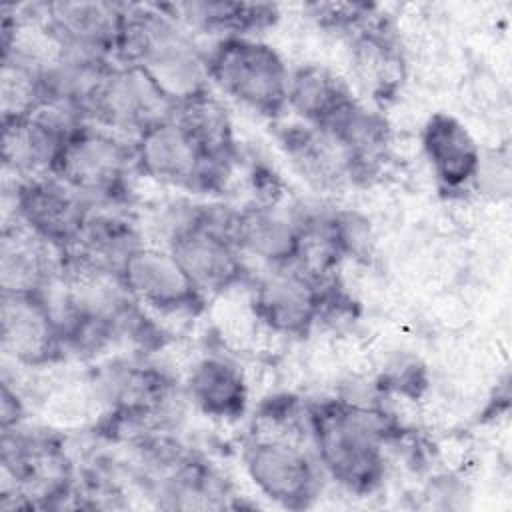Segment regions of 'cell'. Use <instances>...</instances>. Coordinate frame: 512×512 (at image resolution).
Masks as SVG:
<instances>
[{
    "label": "cell",
    "mask_w": 512,
    "mask_h": 512,
    "mask_svg": "<svg viewBox=\"0 0 512 512\" xmlns=\"http://www.w3.org/2000/svg\"><path fill=\"white\" fill-rule=\"evenodd\" d=\"M234 216L228 206H196L170 232L168 250L204 296L246 278L244 254L234 242Z\"/></svg>",
    "instance_id": "cell-4"
},
{
    "label": "cell",
    "mask_w": 512,
    "mask_h": 512,
    "mask_svg": "<svg viewBox=\"0 0 512 512\" xmlns=\"http://www.w3.org/2000/svg\"><path fill=\"white\" fill-rule=\"evenodd\" d=\"M118 276L136 304L164 314H196L206 302L168 248L136 246L120 262Z\"/></svg>",
    "instance_id": "cell-11"
},
{
    "label": "cell",
    "mask_w": 512,
    "mask_h": 512,
    "mask_svg": "<svg viewBox=\"0 0 512 512\" xmlns=\"http://www.w3.org/2000/svg\"><path fill=\"white\" fill-rule=\"evenodd\" d=\"M306 8L320 26L348 34L376 14V6L364 2H314Z\"/></svg>",
    "instance_id": "cell-25"
},
{
    "label": "cell",
    "mask_w": 512,
    "mask_h": 512,
    "mask_svg": "<svg viewBox=\"0 0 512 512\" xmlns=\"http://www.w3.org/2000/svg\"><path fill=\"white\" fill-rule=\"evenodd\" d=\"M166 8L188 30L220 32L224 36H252L278 20V6L262 2H176Z\"/></svg>",
    "instance_id": "cell-22"
},
{
    "label": "cell",
    "mask_w": 512,
    "mask_h": 512,
    "mask_svg": "<svg viewBox=\"0 0 512 512\" xmlns=\"http://www.w3.org/2000/svg\"><path fill=\"white\" fill-rule=\"evenodd\" d=\"M176 120L198 140L206 154L220 166L232 170L236 160V140L230 116L222 102L206 92L190 102L176 106Z\"/></svg>",
    "instance_id": "cell-23"
},
{
    "label": "cell",
    "mask_w": 512,
    "mask_h": 512,
    "mask_svg": "<svg viewBox=\"0 0 512 512\" xmlns=\"http://www.w3.org/2000/svg\"><path fill=\"white\" fill-rule=\"evenodd\" d=\"M352 64L360 84L376 100L394 96L404 78L400 42L384 16L374 14L350 34Z\"/></svg>",
    "instance_id": "cell-16"
},
{
    "label": "cell",
    "mask_w": 512,
    "mask_h": 512,
    "mask_svg": "<svg viewBox=\"0 0 512 512\" xmlns=\"http://www.w3.org/2000/svg\"><path fill=\"white\" fill-rule=\"evenodd\" d=\"M186 392L200 412L220 420H236L246 410L248 388L240 368L218 356L202 358L190 370Z\"/></svg>",
    "instance_id": "cell-21"
},
{
    "label": "cell",
    "mask_w": 512,
    "mask_h": 512,
    "mask_svg": "<svg viewBox=\"0 0 512 512\" xmlns=\"http://www.w3.org/2000/svg\"><path fill=\"white\" fill-rule=\"evenodd\" d=\"M354 102L350 86L324 66L304 64L290 74L288 108L314 128H326Z\"/></svg>",
    "instance_id": "cell-20"
},
{
    "label": "cell",
    "mask_w": 512,
    "mask_h": 512,
    "mask_svg": "<svg viewBox=\"0 0 512 512\" xmlns=\"http://www.w3.org/2000/svg\"><path fill=\"white\" fill-rule=\"evenodd\" d=\"M2 350L26 366H44L64 352V338L50 300L38 294H2Z\"/></svg>",
    "instance_id": "cell-13"
},
{
    "label": "cell",
    "mask_w": 512,
    "mask_h": 512,
    "mask_svg": "<svg viewBox=\"0 0 512 512\" xmlns=\"http://www.w3.org/2000/svg\"><path fill=\"white\" fill-rule=\"evenodd\" d=\"M2 122L26 118L44 100V66L18 54H2Z\"/></svg>",
    "instance_id": "cell-24"
},
{
    "label": "cell",
    "mask_w": 512,
    "mask_h": 512,
    "mask_svg": "<svg viewBox=\"0 0 512 512\" xmlns=\"http://www.w3.org/2000/svg\"><path fill=\"white\" fill-rule=\"evenodd\" d=\"M234 242L242 254L256 256L274 268L298 264L304 248L296 218L256 202L236 210Z\"/></svg>",
    "instance_id": "cell-15"
},
{
    "label": "cell",
    "mask_w": 512,
    "mask_h": 512,
    "mask_svg": "<svg viewBox=\"0 0 512 512\" xmlns=\"http://www.w3.org/2000/svg\"><path fill=\"white\" fill-rule=\"evenodd\" d=\"M320 130L338 144L350 172V182L368 180L378 174L390 148V128L384 116L356 100Z\"/></svg>",
    "instance_id": "cell-17"
},
{
    "label": "cell",
    "mask_w": 512,
    "mask_h": 512,
    "mask_svg": "<svg viewBox=\"0 0 512 512\" xmlns=\"http://www.w3.org/2000/svg\"><path fill=\"white\" fill-rule=\"evenodd\" d=\"M90 208L92 204L50 174L18 180L14 186V218L62 252L78 242Z\"/></svg>",
    "instance_id": "cell-10"
},
{
    "label": "cell",
    "mask_w": 512,
    "mask_h": 512,
    "mask_svg": "<svg viewBox=\"0 0 512 512\" xmlns=\"http://www.w3.org/2000/svg\"><path fill=\"white\" fill-rule=\"evenodd\" d=\"M116 62L142 68L176 106L210 92L208 52L166 4H124Z\"/></svg>",
    "instance_id": "cell-1"
},
{
    "label": "cell",
    "mask_w": 512,
    "mask_h": 512,
    "mask_svg": "<svg viewBox=\"0 0 512 512\" xmlns=\"http://www.w3.org/2000/svg\"><path fill=\"white\" fill-rule=\"evenodd\" d=\"M242 458L256 488L288 510L308 508L320 494L318 460L290 438L254 436L244 444Z\"/></svg>",
    "instance_id": "cell-7"
},
{
    "label": "cell",
    "mask_w": 512,
    "mask_h": 512,
    "mask_svg": "<svg viewBox=\"0 0 512 512\" xmlns=\"http://www.w3.org/2000/svg\"><path fill=\"white\" fill-rule=\"evenodd\" d=\"M66 252L38 238L16 220L6 226L0 248V286L2 294L46 292L58 278Z\"/></svg>",
    "instance_id": "cell-14"
},
{
    "label": "cell",
    "mask_w": 512,
    "mask_h": 512,
    "mask_svg": "<svg viewBox=\"0 0 512 512\" xmlns=\"http://www.w3.org/2000/svg\"><path fill=\"white\" fill-rule=\"evenodd\" d=\"M300 264L278 266L258 280L252 306L258 320L284 336H306L332 304V292Z\"/></svg>",
    "instance_id": "cell-8"
},
{
    "label": "cell",
    "mask_w": 512,
    "mask_h": 512,
    "mask_svg": "<svg viewBox=\"0 0 512 512\" xmlns=\"http://www.w3.org/2000/svg\"><path fill=\"white\" fill-rule=\"evenodd\" d=\"M32 8L40 24L64 54L116 62L124 4L50 2Z\"/></svg>",
    "instance_id": "cell-12"
},
{
    "label": "cell",
    "mask_w": 512,
    "mask_h": 512,
    "mask_svg": "<svg viewBox=\"0 0 512 512\" xmlns=\"http://www.w3.org/2000/svg\"><path fill=\"white\" fill-rule=\"evenodd\" d=\"M0 422L2 430H12L22 422V402L10 384L2 382V404H0Z\"/></svg>",
    "instance_id": "cell-26"
},
{
    "label": "cell",
    "mask_w": 512,
    "mask_h": 512,
    "mask_svg": "<svg viewBox=\"0 0 512 512\" xmlns=\"http://www.w3.org/2000/svg\"><path fill=\"white\" fill-rule=\"evenodd\" d=\"M136 168L134 142L92 124L76 130L58 150L50 176L92 206H112L128 198Z\"/></svg>",
    "instance_id": "cell-3"
},
{
    "label": "cell",
    "mask_w": 512,
    "mask_h": 512,
    "mask_svg": "<svg viewBox=\"0 0 512 512\" xmlns=\"http://www.w3.org/2000/svg\"><path fill=\"white\" fill-rule=\"evenodd\" d=\"M132 142L138 172L172 188L214 194L232 172L212 160L174 114L146 128Z\"/></svg>",
    "instance_id": "cell-6"
},
{
    "label": "cell",
    "mask_w": 512,
    "mask_h": 512,
    "mask_svg": "<svg viewBox=\"0 0 512 512\" xmlns=\"http://www.w3.org/2000/svg\"><path fill=\"white\" fill-rule=\"evenodd\" d=\"M208 74L246 108L278 118L288 108L290 72L282 56L254 36H224L208 50Z\"/></svg>",
    "instance_id": "cell-5"
},
{
    "label": "cell",
    "mask_w": 512,
    "mask_h": 512,
    "mask_svg": "<svg viewBox=\"0 0 512 512\" xmlns=\"http://www.w3.org/2000/svg\"><path fill=\"white\" fill-rule=\"evenodd\" d=\"M422 148L442 188L462 190L476 180L482 154L458 118L446 112L432 114L422 128Z\"/></svg>",
    "instance_id": "cell-18"
},
{
    "label": "cell",
    "mask_w": 512,
    "mask_h": 512,
    "mask_svg": "<svg viewBox=\"0 0 512 512\" xmlns=\"http://www.w3.org/2000/svg\"><path fill=\"white\" fill-rule=\"evenodd\" d=\"M280 142L298 174L318 190H336L350 180L346 160L338 144L310 124L284 126Z\"/></svg>",
    "instance_id": "cell-19"
},
{
    "label": "cell",
    "mask_w": 512,
    "mask_h": 512,
    "mask_svg": "<svg viewBox=\"0 0 512 512\" xmlns=\"http://www.w3.org/2000/svg\"><path fill=\"white\" fill-rule=\"evenodd\" d=\"M174 112L176 104L142 68L114 62L90 102L88 118L136 138Z\"/></svg>",
    "instance_id": "cell-9"
},
{
    "label": "cell",
    "mask_w": 512,
    "mask_h": 512,
    "mask_svg": "<svg viewBox=\"0 0 512 512\" xmlns=\"http://www.w3.org/2000/svg\"><path fill=\"white\" fill-rule=\"evenodd\" d=\"M308 428L320 468L348 492L366 496L386 474L384 442L392 428L374 408L328 400L308 412Z\"/></svg>",
    "instance_id": "cell-2"
}]
</instances>
